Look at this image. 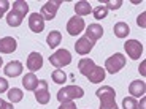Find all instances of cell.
Wrapping results in <instances>:
<instances>
[{
  "mask_svg": "<svg viewBox=\"0 0 146 109\" xmlns=\"http://www.w3.org/2000/svg\"><path fill=\"white\" fill-rule=\"evenodd\" d=\"M27 13H29V5H27V2H24V0H16L15 3H13L11 11L7 14V24L10 27H19Z\"/></svg>",
  "mask_w": 146,
  "mask_h": 109,
  "instance_id": "obj_1",
  "label": "cell"
},
{
  "mask_svg": "<svg viewBox=\"0 0 146 109\" xmlns=\"http://www.w3.org/2000/svg\"><path fill=\"white\" fill-rule=\"evenodd\" d=\"M95 95L100 100V109H119L116 104V92L110 85H102Z\"/></svg>",
  "mask_w": 146,
  "mask_h": 109,
  "instance_id": "obj_2",
  "label": "cell"
},
{
  "mask_svg": "<svg viewBox=\"0 0 146 109\" xmlns=\"http://www.w3.org/2000/svg\"><path fill=\"white\" fill-rule=\"evenodd\" d=\"M84 97V90L80 85H65L64 89L57 92V100L60 103L64 101H73V100H78Z\"/></svg>",
  "mask_w": 146,
  "mask_h": 109,
  "instance_id": "obj_3",
  "label": "cell"
},
{
  "mask_svg": "<svg viewBox=\"0 0 146 109\" xmlns=\"http://www.w3.org/2000/svg\"><path fill=\"white\" fill-rule=\"evenodd\" d=\"M49 62H51L52 66L60 70V68H64V66L72 63V54H70L67 49H59V51H56L54 54L49 57Z\"/></svg>",
  "mask_w": 146,
  "mask_h": 109,
  "instance_id": "obj_4",
  "label": "cell"
},
{
  "mask_svg": "<svg viewBox=\"0 0 146 109\" xmlns=\"http://www.w3.org/2000/svg\"><path fill=\"white\" fill-rule=\"evenodd\" d=\"M125 65V57L121 52H116L114 55H111L110 58H106L105 62V71L111 73V74H114V73H117L119 70H122Z\"/></svg>",
  "mask_w": 146,
  "mask_h": 109,
  "instance_id": "obj_5",
  "label": "cell"
},
{
  "mask_svg": "<svg viewBox=\"0 0 146 109\" xmlns=\"http://www.w3.org/2000/svg\"><path fill=\"white\" fill-rule=\"evenodd\" d=\"M33 93H35V100L40 104H48L49 103V90H48V82L44 79L38 81V85H36V89L33 90Z\"/></svg>",
  "mask_w": 146,
  "mask_h": 109,
  "instance_id": "obj_6",
  "label": "cell"
},
{
  "mask_svg": "<svg viewBox=\"0 0 146 109\" xmlns=\"http://www.w3.org/2000/svg\"><path fill=\"white\" fill-rule=\"evenodd\" d=\"M62 5V2L60 0H54V2H46V3L43 5V8H41V13L40 14L43 16L44 22L46 21H52V19L56 18V13H57L59 7Z\"/></svg>",
  "mask_w": 146,
  "mask_h": 109,
  "instance_id": "obj_7",
  "label": "cell"
},
{
  "mask_svg": "<svg viewBox=\"0 0 146 109\" xmlns=\"http://www.w3.org/2000/svg\"><path fill=\"white\" fill-rule=\"evenodd\" d=\"M124 49L127 52V55L130 58H140V55L143 54V44L138 40H127L124 44Z\"/></svg>",
  "mask_w": 146,
  "mask_h": 109,
  "instance_id": "obj_8",
  "label": "cell"
},
{
  "mask_svg": "<svg viewBox=\"0 0 146 109\" xmlns=\"http://www.w3.org/2000/svg\"><path fill=\"white\" fill-rule=\"evenodd\" d=\"M83 30H84V19L83 18L73 16V18L68 19V22H67V32H68V35L76 36V35H80Z\"/></svg>",
  "mask_w": 146,
  "mask_h": 109,
  "instance_id": "obj_9",
  "label": "cell"
},
{
  "mask_svg": "<svg viewBox=\"0 0 146 109\" xmlns=\"http://www.w3.org/2000/svg\"><path fill=\"white\" fill-rule=\"evenodd\" d=\"M29 29L35 33H40L43 32L44 29V19L40 13H32L29 16Z\"/></svg>",
  "mask_w": 146,
  "mask_h": 109,
  "instance_id": "obj_10",
  "label": "cell"
},
{
  "mask_svg": "<svg viewBox=\"0 0 146 109\" xmlns=\"http://www.w3.org/2000/svg\"><path fill=\"white\" fill-rule=\"evenodd\" d=\"M94 44H95V43H92L89 38H86V36H81L80 40L76 41V44H75V51H76L80 55H86V54H89V52L92 51Z\"/></svg>",
  "mask_w": 146,
  "mask_h": 109,
  "instance_id": "obj_11",
  "label": "cell"
},
{
  "mask_svg": "<svg viewBox=\"0 0 146 109\" xmlns=\"http://www.w3.org/2000/svg\"><path fill=\"white\" fill-rule=\"evenodd\" d=\"M43 66V57L38 52H30L29 57H27V68H29L30 73L38 71V70Z\"/></svg>",
  "mask_w": 146,
  "mask_h": 109,
  "instance_id": "obj_12",
  "label": "cell"
},
{
  "mask_svg": "<svg viewBox=\"0 0 146 109\" xmlns=\"http://www.w3.org/2000/svg\"><path fill=\"white\" fill-rule=\"evenodd\" d=\"M18 43L13 36H5V38H0V52L2 54H11V52L16 51Z\"/></svg>",
  "mask_w": 146,
  "mask_h": 109,
  "instance_id": "obj_13",
  "label": "cell"
},
{
  "mask_svg": "<svg viewBox=\"0 0 146 109\" xmlns=\"http://www.w3.org/2000/svg\"><path fill=\"white\" fill-rule=\"evenodd\" d=\"M103 35V27L100 26V24H91V26L86 29V38H89V40L92 41V43H95L97 40H100Z\"/></svg>",
  "mask_w": 146,
  "mask_h": 109,
  "instance_id": "obj_14",
  "label": "cell"
},
{
  "mask_svg": "<svg viewBox=\"0 0 146 109\" xmlns=\"http://www.w3.org/2000/svg\"><path fill=\"white\" fill-rule=\"evenodd\" d=\"M129 92L132 97H143L146 93V82L145 81H132L129 85Z\"/></svg>",
  "mask_w": 146,
  "mask_h": 109,
  "instance_id": "obj_15",
  "label": "cell"
},
{
  "mask_svg": "<svg viewBox=\"0 0 146 109\" xmlns=\"http://www.w3.org/2000/svg\"><path fill=\"white\" fill-rule=\"evenodd\" d=\"M22 73V63L19 60H13L5 66V74L8 77H18Z\"/></svg>",
  "mask_w": 146,
  "mask_h": 109,
  "instance_id": "obj_16",
  "label": "cell"
},
{
  "mask_svg": "<svg viewBox=\"0 0 146 109\" xmlns=\"http://www.w3.org/2000/svg\"><path fill=\"white\" fill-rule=\"evenodd\" d=\"M86 77H88V79L91 81L92 84H99V82H102V81L105 79V70H103L102 66H97V65H95L94 68L89 71V74H88Z\"/></svg>",
  "mask_w": 146,
  "mask_h": 109,
  "instance_id": "obj_17",
  "label": "cell"
},
{
  "mask_svg": "<svg viewBox=\"0 0 146 109\" xmlns=\"http://www.w3.org/2000/svg\"><path fill=\"white\" fill-rule=\"evenodd\" d=\"M22 85H24L26 90H30V92L35 90L36 85H38V79H36L35 73H27L26 76L22 77Z\"/></svg>",
  "mask_w": 146,
  "mask_h": 109,
  "instance_id": "obj_18",
  "label": "cell"
},
{
  "mask_svg": "<svg viewBox=\"0 0 146 109\" xmlns=\"http://www.w3.org/2000/svg\"><path fill=\"white\" fill-rule=\"evenodd\" d=\"M92 11V7L89 2H84V0H81V2H76V5H75V13H76V16H86L89 14Z\"/></svg>",
  "mask_w": 146,
  "mask_h": 109,
  "instance_id": "obj_19",
  "label": "cell"
},
{
  "mask_svg": "<svg viewBox=\"0 0 146 109\" xmlns=\"http://www.w3.org/2000/svg\"><path fill=\"white\" fill-rule=\"evenodd\" d=\"M113 32H114V35H116L117 38H125V36L130 33V29H129L127 22H116Z\"/></svg>",
  "mask_w": 146,
  "mask_h": 109,
  "instance_id": "obj_20",
  "label": "cell"
},
{
  "mask_svg": "<svg viewBox=\"0 0 146 109\" xmlns=\"http://www.w3.org/2000/svg\"><path fill=\"white\" fill-rule=\"evenodd\" d=\"M60 41H62V35H60L59 30H52V32H49V35L46 36V43L49 47H57L59 44H60Z\"/></svg>",
  "mask_w": 146,
  "mask_h": 109,
  "instance_id": "obj_21",
  "label": "cell"
},
{
  "mask_svg": "<svg viewBox=\"0 0 146 109\" xmlns=\"http://www.w3.org/2000/svg\"><path fill=\"white\" fill-rule=\"evenodd\" d=\"M22 97H24V93H22L21 89H10L8 90V100H10L11 103H19L22 100Z\"/></svg>",
  "mask_w": 146,
  "mask_h": 109,
  "instance_id": "obj_22",
  "label": "cell"
},
{
  "mask_svg": "<svg viewBox=\"0 0 146 109\" xmlns=\"http://www.w3.org/2000/svg\"><path fill=\"white\" fill-rule=\"evenodd\" d=\"M92 13H94V18L97 19V21H100V19L106 18V14H108V8H106L105 5H99V7L92 8Z\"/></svg>",
  "mask_w": 146,
  "mask_h": 109,
  "instance_id": "obj_23",
  "label": "cell"
},
{
  "mask_svg": "<svg viewBox=\"0 0 146 109\" xmlns=\"http://www.w3.org/2000/svg\"><path fill=\"white\" fill-rule=\"evenodd\" d=\"M52 81H54L56 84H65L67 82V74L65 71H62V70H54L51 74Z\"/></svg>",
  "mask_w": 146,
  "mask_h": 109,
  "instance_id": "obj_24",
  "label": "cell"
},
{
  "mask_svg": "<svg viewBox=\"0 0 146 109\" xmlns=\"http://www.w3.org/2000/svg\"><path fill=\"white\" fill-rule=\"evenodd\" d=\"M122 108L124 109H138V103L133 97H125L122 100Z\"/></svg>",
  "mask_w": 146,
  "mask_h": 109,
  "instance_id": "obj_25",
  "label": "cell"
},
{
  "mask_svg": "<svg viewBox=\"0 0 146 109\" xmlns=\"http://www.w3.org/2000/svg\"><path fill=\"white\" fill-rule=\"evenodd\" d=\"M103 3L108 10H117L122 5V0H103Z\"/></svg>",
  "mask_w": 146,
  "mask_h": 109,
  "instance_id": "obj_26",
  "label": "cell"
},
{
  "mask_svg": "<svg viewBox=\"0 0 146 109\" xmlns=\"http://www.w3.org/2000/svg\"><path fill=\"white\" fill-rule=\"evenodd\" d=\"M8 8H10V2L8 0H0V19L8 11Z\"/></svg>",
  "mask_w": 146,
  "mask_h": 109,
  "instance_id": "obj_27",
  "label": "cell"
},
{
  "mask_svg": "<svg viewBox=\"0 0 146 109\" xmlns=\"http://www.w3.org/2000/svg\"><path fill=\"white\" fill-rule=\"evenodd\" d=\"M59 109H78V108L73 101H64V103H60Z\"/></svg>",
  "mask_w": 146,
  "mask_h": 109,
  "instance_id": "obj_28",
  "label": "cell"
},
{
  "mask_svg": "<svg viewBox=\"0 0 146 109\" xmlns=\"http://www.w3.org/2000/svg\"><path fill=\"white\" fill-rule=\"evenodd\" d=\"M8 90V82L5 77H0V93H3V92Z\"/></svg>",
  "mask_w": 146,
  "mask_h": 109,
  "instance_id": "obj_29",
  "label": "cell"
},
{
  "mask_svg": "<svg viewBox=\"0 0 146 109\" xmlns=\"http://www.w3.org/2000/svg\"><path fill=\"white\" fill-rule=\"evenodd\" d=\"M0 109H15V108H13L11 103H7V101H3V100L0 98Z\"/></svg>",
  "mask_w": 146,
  "mask_h": 109,
  "instance_id": "obj_30",
  "label": "cell"
},
{
  "mask_svg": "<svg viewBox=\"0 0 146 109\" xmlns=\"http://www.w3.org/2000/svg\"><path fill=\"white\" fill-rule=\"evenodd\" d=\"M145 16H146V13H141V14L138 16V19H137V24H138L140 27H146V24H145Z\"/></svg>",
  "mask_w": 146,
  "mask_h": 109,
  "instance_id": "obj_31",
  "label": "cell"
},
{
  "mask_svg": "<svg viewBox=\"0 0 146 109\" xmlns=\"http://www.w3.org/2000/svg\"><path fill=\"white\" fill-rule=\"evenodd\" d=\"M140 73H141V74H146V71H145V63H141V66H140Z\"/></svg>",
  "mask_w": 146,
  "mask_h": 109,
  "instance_id": "obj_32",
  "label": "cell"
},
{
  "mask_svg": "<svg viewBox=\"0 0 146 109\" xmlns=\"http://www.w3.org/2000/svg\"><path fill=\"white\" fill-rule=\"evenodd\" d=\"M140 109H145V98L141 100V103H140Z\"/></svg>",
  "mask_w": 146,
  "mask_h": 109,
  "instance_id": "obj_33",
  "label": "cell"
},
{
  "mask_svg": "<svg viewBox=\"0 0 146 109\" xmlns=\"http://www.w3.org/2000/svg\"><path fill=\"white\" fill-rule=\"evenodd\" d=\"M2 63H3V58L0 57V66H2Z\"/></svg>",
  "mask_w": 146,
  "mask_h": 109,
  "instance_id": "obj_34",
  "label": "cell"
}]
</instances>
